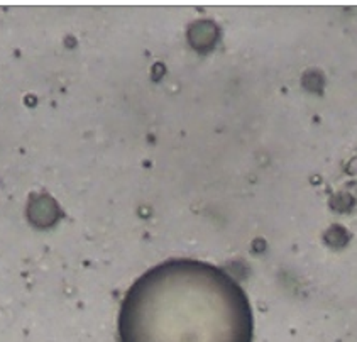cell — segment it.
<instances>
[{"label": "cell", "mask_w": 357, "mask_h": 342, "mask_svg": "<svg viewBox=\"0 0 357 342\" xmlns=\"http://www.w3.org/2000/svg\"><path fill=\"white\" fill-rule=\"evenodd\" d=\"M249 298L225 269L169 260L127 290L119 313L121 342H252Z\"/></svg>", "instance_id": "1"}]
</instances>
